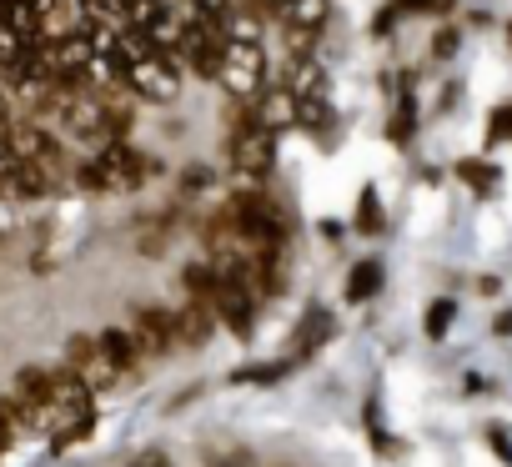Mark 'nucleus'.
I'll return each instance as SVG.
<instances>
[{
  "label": "nucleus",
  "mask_w": 512,
  "mask_h": 467,
  "mask_svg": "<svg viewBox=\"0 0 512 467\" xmlns=\"http://www.w3.org/2000/svg\"><path fill=\"white\" fill-rule=\"evenodd\" d=\"M126 91H136L141 101H176L181 91V56L176 51H146L131 61V76H126Z\"/></svg>",
  "instance_id": "nucleus-3"
},
{
  "label": "nucleus",
  "mask_w": 512,
  "mask_h": 467,
  "mask_svg": "<svg viewBox=\"0 0 512 467\" xmlns=\"http://www.w3.org/2000/svg\"><path fill=\"white\" fill-rule=\"evenodd\" d=\"M457 176H462L472 191H492V181H497V171H492L487 161H457Z\"/></svg>",
  "instance_id": "nucleus-20"
},
{
  "label": "nucleus",
  "mask_w": 512,
  "mask_h": 467,
  "mask_svg": "<svg viewBox=\"0 0 512 467\" xmlns=\"http://www.w3.org/2000/svg\"><path fill=\"white\" fill-rule=\"evenodd\" d=\"M377 292H382V262L367 257V262H357L352 277H347V302H372Z\"/></svg>",
  "instance_id": "nucleus-14"
},
{
  "label": "nucleus",
  "mask_w": 512,
  "mask_h": 467,
  "mask_svg": "<svg viewBox=\"0 0 512 467\" xmlns=\"http://www.w3.org/2000/svg\"><path fill=\"white\" fill-rule=\"evenodd\" d=\"M226 151H231V166L246 186H262L277 166V131H267L262 121H256V111H241Z\"/></svg>",
  "instance_id": "nucleus-1"
},
{
  "label": "nucleus",
  "mask_w": 512,
  "mask_h": 467,
  "mask_svg": "<svg viewBox=\"0 0 512 467\" xmlns=\"http://www.w3.org/2000/svg\"><path fill=\"white\" fill-rule=\"evenodd\" d=\"M267 6H277V11H282V6H287V0H267Z\"/></svg>",
  "instance_id": "nucleus-30"
},
{
  "label": "nucleus",
  "mask_w": 512,
  "mask_h": 467,
  "mask_svg": "<svg viewBox=\"0 0 512 467\" xmlns=\"http://www.w3.org/2000/svg\"><path fill=\"white\" fill-rule=\"evenodd\" d=\"M507 41H512V26H507Z\"/></svg>",
  "instance_id": "nucleus-31"
},
{
  "label": "nucleus",
  "mask_w": 512,
  "mask_h": 467,
  "mask_svg": "<svg viewBox=\"0 0 512 467\" xmlns=\"http://www.w3.org/2000/svg\"><path fill=\"white\" fill-rule=\"evenodd\" d=\"M186 6H191L196 16H206V21H226V16H231V0H186Z\"/></svg>",
  "instance_id": "nucleus-25"
},
{
  "label": "nucleus",
  "mask_w": 512,
  "mask_h": 467,
  "mask_svg": "<svg viewBox=\"0 0 512 467\" xmlns=\"http://www.w3.org/2000/svg\"><path fill=\"white\" fill-rule=\"evenodd\" d=\"M231 101H251V96H262L267 86V51L262 41H226V56H221V76Z\"/></svg>",
  "instance_id": "nucleus-2"
},
{
  "label": "nucleus",
  "mask_w": 512,
  "mask_h": 467,
  "mask_svg": "<svg viewBox=\"0 0 512 467\" xmlns=\"http://www.w3.org/2000/svg\"><path fill=\"white\" fill-rule=\"evenodd\" d=\"M6 131H11V91L0 86V136H6Z\"/></svg>",
  "instance_id": "nucleus-28"
},
{
  "label": "nucleus",
  "mask_w": 512,
  "mask_h": 467,
  "mask_svg": "<svg viewBox=\"0 0 512 467\" xmlns=\"http://www.w3.org/2000/svg\"><path fill=\"white\" fill-rule=\"evenodd\" d=\"M31 51H36V41H26L16 26H6V21H0V76H6V81H16V76L31 66Z\"/></svg>",
  "instance_id": "nucleus-11"
},
{
  "label": "nucleus",
  "mask_w": 512,
  "mask_h": 467,
  "mask_svg": "<svg viewBox=\"0 0 512 467\" xmlns=\"http://www.w3.org/2000/svg\"><path fill=\"white\" fill-rule=\"evenodd\" d=\"M327 16H332V6H327V0H287V6H282V26L287 31H322L327 26Z\"/></svg>",
  "instance_id": "nucleus-12"
},
{
  "label": "nucleus",
  "mask_w": 512,
  "mask_h": 467,
  "mask_svg": "<svg viewBox=\"0 0 512 467\" xmlns=\"http://www.w3.org/2000/svg\"><path fill=\"white\" fill-rule=\"evenodd\" d=\"M357 231H367V237H377L382 231V206H377V191L362 186V216H357Z\"/></svg>",
  "instance_id": "nucleus-21"
},
{
  "label": "nucleus",
  "mask_w": 512,
  "mask_h": 467,
  "mask_svg": "<svg viewBox=\"0 0 512 467\" xmlns=\"http://www.w3.org/2000/svg\"><path fill=\"white\" fill-rule=\"evenodd\" d=\"M66 367H76L96 392H106V387H116L126 372L106 357V347H101V337H71V347H66Z\"/></svg>",
  "instance_id": "nucleus-5"
},
{
  "label": "nucleus",
  "mask_w": 512,
  "mask_h": 467,
  "mask_svg": "<svg viewBox=\"0 0 512 467\" xmlns=\"http://www.w3.org/2000/svg\"><path fill=\"white\" fill-rule=\"evenodd\" d=\"M101 347H106V357L131 377L136 372V362H141V342H136V332H121V327H111V332H101Z\"/></svg>",
  "instance_id": "nucleus-13"
},
{
  "label": "nucleus",
  "mask_w": 512,
  "mask_h": 467,
  "mask_svg": "<svg viewBox=\"0 0 512 467\" xmlns=\"http://www.w3.org/2000/svg\"><path fill=\"white\" fill-rule=\"evenodd\" d=\"M16 422H21V402L16 397H0V447L16 437Z\"/></svg>",
  "instance_id": "nucleus-24"
},
{
  "label": "nucleus",
  "mask_w": 512,
  "mask_h": 467,
  "mask_svg": "<svg viewBox=\"0 0 512 467\" xmlns=\"http://www.w3.org/2000/svg\"><path fill=\"white\" fill-rule=\"evenodd\" d=\"M16 402H21V407L51 402V372H41V367H26V372L16 377Z\"/></svg>",
  "instance_id": "nucleus-15"
},
{
  "label": "nucleus",
  "mask_w": 512,
  "mask_h": 467,
  "mask_svg": "<svg viewBox=\"0 0 512 467\" xmlns=\"http://www.w3.org/2000/svg\"><path fill=\"white\" fill-rule=\"evenodd\" d=\"M492 332H497V337H512V312H497V322H492Z\"/></svg>",
  "instance_id": "nucleus-29"
},
{
  "label": "nucleus",
  "mask_w": 512,
  "mask_h": 467,
  "mask_svg": "<svg viewBox=\"0 0 512 467\" xmlns=\"http://www.w3.org/2000/svg\"><path fill=\"white\" fill-rule=\"evenodd\" d=\"M11 146H16V156L21 161H41V166H61V146L36 126V121H26V126H11Z\"/></svg>",
  "instance_id": "nucleus-10"
},
{
  "label": "nucleus",
  "mask_w": 512,
  "mask_h": 467,
  "mask_svg": "<svg viewBox=\"0 0 512 467\" xmlns=\"http://www.w3.org/2000/svg\"><path fill=\"white\" fill-rule=\"evenodd\" d=\"M216 307L206 302V297H191L181 312H176V332H181V347H206L211 342V332H216Z\"/></svg>",
  "instance_id": "nucleus-8"
},
{
  "label": "nucleus",
  "mask_w": 512,
  "mask_h": 467,
  "mask_svg": "<svg viewBox=\"0 0 512 467\" xmlns=\"http://www.w3.org/2000/svg\"><path fill=\"white\" fill-rule=\"evenodd\" d=\"M206 302L216 307V317H221L236 337H251V327H256V292H251V287H241V282H216V292H211Z\"/></svg>",
  "instance_id": "nucleus-6"
},
{
  "label": "nucleus",
  "mask_w": 512,
  "mask_h": 467,
  "mask_svg": "<svg viewBox=\"0 0 512 467\" xmlns=\"http://www.w3.org/2000/svg\"><path fill=\"white\" fill-rule=\"evenodd\" d=\"M457 6V0H397L402 16H447Z\"/></svg>",
  "instance_id": "nucleus-22"
},
{
  "label": "nucleus",
  "mask_w": 512,
  "mask_h": 467,
  "mask_svg": "<svg viewBox=\"0 0 512 467\" xmlns=\"http://www.w3.org/2000/svg\"><path fill=\"white\" fill-rule=\"evenodd\" d=\"M452 51H457V31H442V36H432V56H437V61H447Z\"/></svg>",
  "instance_id": "nucleus-27"
},
{
  "label": "nucleus",
  "mask_w": 512,
  "mask_h": 467,
  "mask_svg": "<svg viewBox=\"0 0 512 467\" xmlns=\"http://www.w3.org/2000/svg\"><path fill=\"white\" fill-rule=\"evenodd\" d=\"M412 126H417V106H412V96H402V106H397V116H392L387 136H392L397 146H407V141H412Z\"/></svg>",
  "instance_id": "nucleus-19"
},
{
  "label": "nucleus",
  "mask_w": 512,
  "mask_h": 467,
  "mask_svg": "<svg viewBox=\"0 0 512 467\" xmlns=\"http://www.w3.org/2000/svg\"><path fill=\"white\" fill-rule=\"evenodd\" d=\"M136 342H141V352H151V357H166V352H176L181 347V332H176V312H161V307H141L136 312Z\"/></svg>",
  "instance_id": "nucleus-7"
},
{
  "label": "nucleus",
  "mask_w": 512,
  "mask_h": 467,
  "mask_svg": "<svg viewBox=\"0 0 512 467\" xmlns=\"http://www.w3.org/2000/svg\"><path fill=\"white\" fill-rule=\"evenodd\" d=\"M181 282H186V292H191V297H211L221 277H216V262L206 257V262H191V267L181 272Z\"/></svg>",
  "instance_id": "nucleus-16"
},
{
  "label": "nucleus",
  "mask_w": 512,
  "mask_h": 467,
  "mask_svg": "<svg viewBox=\"0 0 512 467\" xmlns=\"http://www.w3.org/2000/svg\"><path fill=\"white\" fill-rule=\"evenodd\" d=\"M287 377V362H256V367H241L236 382H256V387H272Z\"/></svg>",
  "instance_id": "nucleus-18"
},
{
  "label": "nucleus",
  "mask_w": 512,
  "mask_h": 467,
  "mask_svg": "<svg viewBox=\"0 0 512 467\" xmlns=\"http://www.w3.org/2000/svg\"><path fill=\"white\" fill-rule=\"evenodd\" d=\"M452 317H457V302H447V297H442V302H432V307H427L422 332H427L432 342H442V337H447V327H452Z\"/></svg>",
  "instance_id": "nucleus-17"
},
{
  "label": "nucleus",
  "mask_w": 512,
  "mask_h": 467,
  "mask_svg": "<svg viewBox=\"0 0 512 467\" xmlns=\"http://www.w3.org/2000/svg\"><path fill=\"white\" fill-rule=\"evenodd\" d=\"M181 186H186V191H206V186H211V166H186V171H181Z\"/></svg>",
  "instance_id": "nucleus-26"
},
{
  "label": "nucleus",
  "mask_w": 512,
  "mask_h": 467,
  "mask_svg": "<svg viewBox=\"0 0 512 467\" xmlns=\"http://www.w3.org/2000/svg\"><path fill=\"white\" fill-rule=\"evenodd\" d=\"M96 161H101V171H106L111 191H136V186H146V176H151V171H161V166H156V161H146L126 136L106 141V146L96 151Z\"/></svg>",
  "instance_id": "nucleus-4"
},
{
  "label": "nucleus",
  "mask_w": 512,
  "mask_h": 467,
  "mask_svg": "<svg viewBox=\"0 0 512 467\" xmlns=\"http://www.w3.org/2000/svg\"><path fill=\"white\" fill-rule=\"evenodd\" d=\"M251 111H256V121H262L267 131H287V126L302 121V101H297V91H287V86L262 91V101H256Z\"/></svg>",
  "instance_id": "nucleus-9"
},
{
  "label": "nucleus",
  "mask_w": 512,
  "mask_h": 467,
  "mask_svg": "<svg viewBox=\"0 0 512 467\" xmlns=\"http://www.w3.org/2000/svg\"><path fill=\"white\" fill-rule=\"evenodd\" d=\"M487 141H492V146L512 141V106H507V101H502V106L492 111V121H487Z\"/></svg>",
  "instance_id": "nucleus-23"
}]
</instances>
